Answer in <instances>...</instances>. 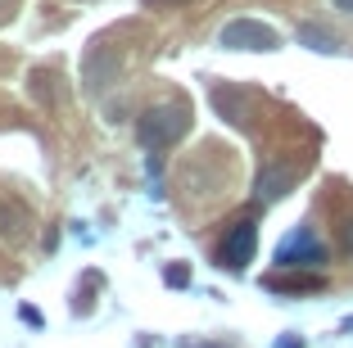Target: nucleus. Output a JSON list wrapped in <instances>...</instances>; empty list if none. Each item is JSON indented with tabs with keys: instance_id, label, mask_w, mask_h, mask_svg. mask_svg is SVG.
Returning a JSON list of instances; mask_svg holds the SVG:
<instances>
[{
	"instance_id": "1a4fd4ad",
	"label": "nucleus",
	"mask_w": 353,
	"mask_h": 348,
	"mask_svg": "<svg viewBox=\"0 0 353 348\" xmlns=\"http://www.w3.org/2000/svg\"><path fill=\"white\" fill-rule=\"evenodd\" d=\"M340 245H344V254L353 258V213H349V217L340 222Z\"/></svg>"
},
{
	"instance_id": "20e7f679",
	"label": "nucleus",
	"mask_w": 353,
	"mask_h": 348,
	"mask_svg": "<svg viewBox=\"0 0 353 348\" xmlns=\"http://www.w3.org/2000/svg\"><path fill=\"white\" fill-rule=\"evenodd\" d=\"M218 45H227V50H276L281 37L276 28H268L259 19H236L218 32Z\"/></svg>"
},
{
	"instance_id": "f257e3e1",
	"label": "nucleus",
	"mask_w": 353,
	"mask_h": 348,
	"mask_svg": "<svg viewBox=\"0 0 353 348\" xmlns=\"http://www.w3.org/2000/svg\"><path fill=\"white\" fill-rule=\"evenodd\" d=\"M186 132H190V104L186 100H163V104H154V109H145L141 123H136V136H141V145H145L150 154L172 150Z\"/></svg>"
},
{
	"instance_id": "f03ea898",
	"label": "nucleus",
	"mask_w": 353,
	"mask_h": 348,
	"mask_svg": "<svg viewBox=\"0 0 353 348\" xmlns=\"http://www.w3.org/2000/svg\"><path fill=\"white\" fill-rule=\"evenodd\" d=\"M276 267L281 272H322L326 267V245L317 240L312 226H294L290 236L276 245Z\"/></svg>"
},
{
	"instance_id": "7ed1b4c3",
	"label": "nucleus",
	"mask_w": 353,
	"mask_h": 348,
	"mask_svg": "<svg viewBox=\"0 0 353 348\" xmlns=\"http://www.w3.org/2000/svg\"><path fill=\"white\" fill-rule=\"evenodd\" d=\"M254 249H259V222H254V217H240L218 245V267L240 272L245 263H254Z\"/></svg>"
},
{
	"instance_id": "423d86ee",
	"label": "nucleus",
	"mask_w": 353,
	"mask_h": 348,
	"mask_svg": "<svg viewBox=\"0 0 353 348\" xmlns=\"http://www.w3.org/2000/svg\"><path fill=\"white\" fill-rule=\"evenodd\" d=\"M322 272H299V276H268V289H294V294H308V289H322Z\"/></svg>"
},
{
	"instance_id": "39448f33",
	"label": "nucleus",
	"mask_w": 353,
	"mask_h": 348,
	"mask_svg": "<svg viewBox=\"0 0 353 348\" xmlns=\"http://www.w3.org/2000/svg\"><path fill=\"white\" fill-rule=\"evenodd\" d=\"M294 181H299V167L294 163H268L259 172V181H254V199L259 204H276L281 195H290Z\"/></svg>"
},
{
	"instance_id": "9d476101",
	"label": "nucleus",
	"mask_w": 353,
	"mask_h": 348,
	"mask_svg": "<svg viewBox=\"0 0 353 348\" xmlns=\"http://www.w3.org/2000/svg\"><path fill=\"white\" fill-rule=\"evenodd\" d=\"M331 5H335L340 14H349V19H353V0H331Z\"/></svg>"
},
{
	"instance_id": "0eeeda50",
	"label": "nucleus",
	"mask_w": 353,
	"mask_h": 348,
	"mask_svg": "<svg viewBox=\"0 0 353 348\" xmlns=\"http://www.w3.org/2000/svg\"><path fill=\"white\" fill-rule=\"evenodd\" d=\"M299 41L308 45V50H317V54H340V37H331V32L317 28V23H303V28H299Z\"/></svg>"
},
{
	"instance_id": "6e6552de",
	"label": "nucleus",
	"mask_w": 353,
	"mask_h": 348,
	"mask_svg": "<svg viewBox=\"0 0 353 348\" xmlns=\"http://www.w3.org/2000/svg\"><path fill=\"white\" fill-rule=\"evenodd\" d=\"M213 104H218L222 113H227L231 123H250V118H245V95H236V91H213Z\"/></svg>"
},
{
	"instance_id": "9b49d317",
	"label": "nucleus",
	"mask_w": 353,
	"mask_h": 348,
	"mask_svg": "<svg viewBox=\"0 0 353 348\" xmlns=\"http://www.w3.org/2000/svg\"><path fill=\"white\" fill-rule=\"evenodd\" d=\"M281 348H299V344H294V339H285V344H281Z\"/></svg>"
}]
</instances>
